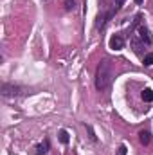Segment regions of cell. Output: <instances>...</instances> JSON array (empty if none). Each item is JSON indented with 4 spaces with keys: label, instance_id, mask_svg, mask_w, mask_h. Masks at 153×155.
Segmentation results:
<instances>
[{
    "label": "cell",
    "instance_id": "obj_1",
    "mask_svg": "<svg viewBox=\"0 0 153 155\" xmlns=\"http://www.w3.org/2000/svg\"><path fill=\"white\" fill-rule=\"evenodd\" d=\"M112 79H114L112 63L108 60H103L97 65V72H96V87H97V90H106L110 87Z\"/></svg>",
    "mask_w": 153,
    "mask_h": 155
},
{
    "label": "cell",
    "instance_id": "obj_11",
    "mask_svg": "<svg viewBox=\"0 0 153 155\" xmlns=\"http://www.w3.org/2000/svg\"><path fill=\"white\" fill-rule=\"evenodd\" d=\"M65 9H67V11L74 9V0H65Z\"/></svg>",
    "mask_w": 153,
    "mask_h": 155
},
{
    "label": "cell",
    "instance_id": "obj_3",
    "mask_svg": "<svg viewBox=\"0 0 153 155\" xmlns=\"http://www.w3.org/2000/svg\"><path fill=\"white\" fill-rule=\"evenodd\" d=\"M137 38L141 40L144 45H150L151 43V35H150V31H148L146 25H139L137 27Z\"/></svg>",
    "mask_w": 153,
    "mask_h": 155
},
{
    "label": "cell",
    "instance_id": "obj_5",
    "mask_svg": "<svg viewBox=\"0 0 153 155\" xmlns=\"http://www.w3.org/2000/svg\"><path fill=\"white\" fill-rule=\"evenodd\" d=\"M139 141H141V144L148 146V144L151 143V135H150V132H148V130H142V132H139Z\"/></svg>",
    "mask_w": 153,
    "mask_h": 155
},
{
    "label": "cell",
    "instance_id": "obj_2",
    "mask_svg": "<svg viewBox=\"0 0 153 155\" xmlns=\"http://www.w3.org/2000/svg\"><path fill=\"white\" fill-rule=\"evenodd\" d=\"M22 92H24V88L18 87V85H11V83L2 85V96L4 97H15V96H20Z\"/></svg>",
    "mask_w": 153,
    "mask_h": 155
},
{
    "label": "cell",
    "instance_id": "obj_10",
    "mask_svg": "<svg viewBox=\"0 0 153 155\" xmlns=\"http://www.w3.org/2000/svg\"><path fill=\"white\" fill-rule=\"evenodd\" d=\"M142 63H144L146 67H151V65H153V52H150V54H146V56L142 58Z\"/></svg>",
    "mask_w": 153,
    "mask_h": 155
},
{
    "label": "cell",
    "instance_id": "obj_12",
    "mask_svg": "<svg viewBox=\"0 0 153 155\" xmlns=\"http://www.w3.org/2000/svg\"><path fill=\"white\" fill-rule=\"evenodd\" d=\"M117 155H126V146H124V144H121V146H119V150H117Z\"/></svg>",
    "mask_w": 153,
    "mask_h": 155
},
{
    "label": "cell",
    "instance_id": "obj_8",
    "mask_svg": "<svg viewBox=\"0 0 153 155\" xmlns=\"http://www.w3.org/2000/svg\"><path fill=\"white\" fill-rule=\"evenodd\" d=\"M58 137H60V141H61L63 144H67V143L70 141V137H69V132H67V130H60V132H58Z\"/></svg>",
    "mask_w": 153,
    "mask_h": 155
},
{
    "label": "cell",
    "instance_id": "obj_13",
    "mask_svg": "<svg viewBox=\"0 0 153 155\" xmlns=\"http://www.w3.org/2000/svg\"><path fill=\"white\" fill-rule=\"evenodd\" d=\"M133 2H135V4H142V0H133Z\"/></svg>",
    "mask_w": 153,
    "mask_h": 155
},
{
    "label": "cell",
    "instance_id": "obj_7",
    "mask_svg": "<svg viewBox=\"0 0 153 155\" xmlns=\"http://www.w3.org/2000/svg\"><path fill=\"white\" fill-rule=\"evenodd\" d=\"M141 96H142V99H144L146 103H151V101H153V90H151V88H144Z\"/></svg>",
    "mask_w": 153,
    "mask_h": 155
},
{
    "label": "cell",
    "instance_id": "obj_4",
    "mask_svg": "<svg viewBox=\"0 0 153 155\" xmlns=\"http://www.w3.org/2000/svg\"><path fill=\"white\" fill-rule=\"evenodd\" d=\"M108 45H110V49L112 51H121L122 47H124V38L121 36V35H114L110 41H108Z\"/></svg>",
    "mask_w": 153,
    "mask_h": 155
},
{
    "label": "cell",
    "instance_id": "obj_6",
    "mask_svg": "<svg viewBox=\"0 0 153 155\" xmlns=\"http://www.w3.org/2000/svg\"><path fill=\"white\" fill-rule=\"evenodd\" d=\"M122 4H124V0H115L114 5H112V9L106 13V15H108V20H112V18H114V15L119 11V9H121V7H122Z\"/></svg>",
    "mask_w": 153,
    "mask_h": 155
},
{
    "label": "cell",
    "instance_id": "obj_9",
    "mask_svg": "<svg viewBox=\"0 0 153 155\" xmlns=\"http://www.w3.org/2000/svg\"><path fill=\"white\" fill-rule=\"evenodd\" d=\"M47 150H49V141L45 139V141H43V143H41V144L38 146V152H36V155H43L45 152H47Z\"/></svg>",
    "mask_w": 153,
    "mask_h": 155
}]
</instances>
